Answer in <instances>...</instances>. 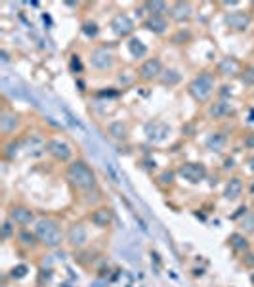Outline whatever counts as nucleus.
<instances>
[{
	"label": "nucleus",
	"instance_id": "obj_33",
	"mask_svg": "<svg viewBox=\"0 0 254 287\" xmlns=\"http://www.w3.org/2000/svg\"><path fill=\"white\" fill-rule=\"evenodd\" d=\"M161 182H163V184H172V182H174V174H172V172H165V174L161 176Z\"/></svg>",
	"mask_w": 254,
	"mask_h": 287
},
{
	"label": "nucleus",
	"instance_id": "obj_18",
	"mask_svg": "<svg viewBox=\"0 0 254 287\" xmlns=\"http://www.w3.org/2000/svg\"><path fill=\"white\" fill-rule=\"evenodd\" d=\"M241 193H243V182H241V178H231L226 186V199L229 201L237 199Z\"/></svg>",
	"mask_w": 254,
	"mask_h": 287
},
{
	"label": "nucleus",
	"instance_id": "obj_4",
	"mask_svg": "<svg viewBox=\"0 0 254 287\" xmlns=\"http://www.w3.org/2000/svg\"><path fill=\"white\" fill-rule=\"evenodd\" d=\"M46 149H48V153L56 159V161H63V163L69 161L71 155H73L71 144L67 140H63V138H52V140H48Z\"/></svg>",
	"mask_w": 254,
	"mask_h": 287
},
{
	"label": "nucleus",
	"instance_id": "obj_16",
	"mask_svg": "<svg viewBox=\"0 0 254 287\" xmlns=\"http://www.w3.org/2000/svg\"><path fill=\"white\" fill-rule=\"evenodd\" d=\"M17 125H19V117L15 113H10V111H4L2 113V117H0V129H2L4 134L14 132Z\"/></svg>",
	"mask_w": 254,
	"mask_h": 287
},
{
	"label": "nucleus",
	"instance_id": "obj_2",
	"mask_svg": "<svg viewBox=\"0 0 254 287\" xmlns=\"http://www.w3.org/2000/svg\"><path fill=\"white\" fill-rule=\"evenodd\" d=\"M35 236L48 249H56L63 241L61 226H59V222L54 220V218H42V220H39L37 222V228H35Z\"/></svg>",
	"mask_w": 254,
	"mask_h": 287
},
{
	"label": "nucleus",
	"instance_id": "obj_14",
	"mask_svg": "<svg viewBox=\"0 0 254 287\" xmlns=\"http://www.w3.org/2000/svg\"><path fill=\"white\" fill-rule=\"evenodd\" d=\"M170 17L176 21H187L191 17V4L189 2H176L170 6Z\"/></svg>",
	"mask_w": 254,
	"mask_h": 287
},
{
	"label": "nucleus",
	"instance_id": "obj_28",
	"mask_svg": "<svg viewBox=\"0 0 254 287\" xmlns=\"http://www.w3.org/2000/svg\"><path fill=\"white\" fill-rule=\"evenodd\" d=\"M241 226H243L245 232H251V234H254V213H251V215L245 216V218L241 220Z\"/></svg>",
	"mask_w": 254,
	"mask_h": 287
},
{
	"label": "nucleus",
	"instance_id": "obj_11",
	"mask_svg": "<svg viewBox=\"0 0 254 287\" xmlns=\"http://www.w3.org/2000/svg\"><path fill=\"white\" fill-rule=\"evenodd\" d=\"M170 129L165 123H147L145 125V134L151 142H163L169 136Z\"/></svg>",
	"mask_w": 254,
	"mask_h": 287
},
{
	"label": "nucleus",
	"instance_id": "obj_15",
	"mask_svg": "<svg viewBox=\"0 0 254 287\" xmlns=\"http://www.w3.org/2000/svg\"><path fill=\"white\" fill-rule=\"evenodd\" d=\"M143 27L147 29V31H153L155 35H163L167 31V27H169V23H167L165 15H149L143 21Z\"/></svg>",
	"mask_w": 254,
	"mask_h": 287
},
{
	"label": "nucleus",
	"instance_id": "obj_7",
	"mask_svg": "<svg viewBox=\"0 0 254 287\" xmlns=\"http://www.w3.org/2000/svg\"><path fill=\"white\" fill-rule=\"evenodd\" d=\"M180 176L187 182H191V184H199L201 180H205L207 169H205L203 163H185L180 167Z\"/></svg>",
	"mask_w": 254,
	"mask_h": 287
},
{
	"label": "nucleus",
	"instance_id": "obj_27",
	"mask_svg": "<svg viewBox=\"0 0 254 287\" xmlns=\"http://www.w3.org/2000/svg\"><path fill=\"white\" fill-rule=\"evenodd\" d=\"M17 239H19L23 245H27V247H33V245L37 243V236L29 234V232H21V234L17 236Z\"/></svg>",
	"mask_w": 254,
	"mask_h": 287
},
{
	"label": "nucleus",
	"instance_id": "obj_20",
	"mask_svg": "<svg viewBox=\"0 0 254 287\" xmlns=\"http://www.w3.org/2000/svg\"><path fill=\"white\" fill-rule=\"evenodd\" d=\"M237 69H239V63H237L233 57L224 59V61L220 63V67H218V71L222 73V75H233V73H237Z\"/></svg>",
	"mask_w": 254,
	"mask_h": 287
},
{
	"label": "nucleus",
	"instance_id": "obj_30",
	"mask_svg": "<svg viewBox=\"0 0 254 287\" xmlns=\"http://www.w3.org/2000/svg\"><path fill=\"white\" fill-rule=\"evenodd\" d=\"M85 33L88 35V37H96V35H98V27H96V23H86Z\"/></svg>",
	"mask_w": 254,
	"mask_h": 287
},
{
	"label": "nucleus",
	"instance_id": "obj_21",
	"mask_svg": "<svg viewBox=\"0 0 254 287\" xmlns=\"http://www.w3.org/2000/svg\"><path fill=\"white\" fill-rule=\"evenodd\" d=\"M161 83L165 86H174L180 83V73L174 71V69H167V71H163L161 75Z\"/></svg>",
	"mask_w": 254,
	"mask_h": 287
},
{
	"label": "nucleus",
	"instance_id": "obj_5",
	"mask_svg": "<svg viewBox=\"0 0 254 287\" xmlns=\"http://www.w3.org/2000/svg\"><path fill=\"white\" fill-rule=\"evenodd\" d=\"M90 65L99 71H107L115 65V56L107 48H96L90 52Z\"/></svg>",
	"mask_w": 254,
	"mask_h": 287
},
{
	"label": "nucleus",
	"instance_id": "obj_6",
	"mask_svg": "<svg viewBox=\"0 0 254 287\" xmlns=\"http://www.w3.org/2000/svg\"><path fill=\"white\" fill-rule=\"evenodd\" d=\"M161 75H163V63H161L159 57L145 59L140 65V69H138V77L141 81H145V83H149L153 79H161Z\"/></svg>",
	"mask_w": 254,
	"mask_h": 287
},
{
	"label": "nucleus",
	"instance_id": "obj_23",
	"mask_svg": "<svg viewBox=\"0 0 254 287\" xmlns=\"http://www.w3.org/2000/svg\"><path fill=\"white\" fill-rule=\"evenodd\" d=\"M229 243H231V247H233L235 251H247V249H249V241H247V238H245L243 234H233V236L229 238Z\"/></svg>",
	"mask_w": 254,
	"mask_h": 287
},
{
	"label": "nucleus",
	"instance_id": "obj_19",
	"mask_svg": "<svg viewBox=\"0 0 254 287\" xmlns=\"http://www.w3.org/2000/svg\"><path fill=\"white\" fill-rule=\"evenodd\" d=\"M109 134L117 138V140H125L128 136V127L127 123H123V121H117V123H111L109 125Z\"/></svg>",
	"mask_w": 254,
	"mask_h": 287
},
{
	"label": "nucleus",
	"instance_id": "obj_12",
	"mask_svg": "<svg viewBox=\"0 0 254 287\" xmlns=\"http://www.w3.org/2000/svg\"><path fill=\"white\" fill-rule=\"evenodd\" d=\"M90 220H92V224L98 226V228H107V226L113 222V213H111V209L101 207V209H96V211L90 215Z\"/></svg>",
	"mask_w": 254,
	"mask_h": 287
},
{
	"label": "nucleus",
	"instance_id": "obj_10",
	"mask_svg": "<svg viewBox=\"0 0 254 287\" xmlns=\"http://www.w3.org/2000/svg\"><path fill=\"white\" fill-rule=\"evenodd\" d=\"M111 29L115 31V35H119V37H128V35L134 31V23H132V19H130L128 15L119 14L113 17Z\"/></svg>",
	"mask_w": 254,
	"mask_h": 287
},
{
	"label": "nucleus",
	"instance_id": "obj_26",
	"mask_svg": "<svg viewBox=\"0 0 254 287\" xmlns=\"http://www.w3.org/2000/svg\"><path fill=\"white\" fill-rule=\"evenodd\" d=\"M46 145H48V144H44L41 138H33V140H29V153H31V155H39Z\"/></svg>",
	"mask_w": 254,
	"mask_h": 287
},
{
	"label": "nucleus",
	"instance_id": "obj_29",
	"mask_svg": "<svg viewBox=\"0 0 254 287\" xmlns=\"http://www.w3.org/2000/svg\"><path fill=\"white\" fill-rule=\"evenodd\" d=\"M17 149H19V144L17 142H10L8 145H6V151H4V155L8 159H12L17 155Z\"/></svg>",
	"mask_w": 254,
	"mask_h": 287
},
{
	"label": "nucleus",
	"instance_id": "obj_35",
	"mask_svg": "<svg viewBox=\"0 0 254 287\" xmlns=\"http://www.w3.org/2000/svg\"><path fill=\"white\" fill-rule=\"evenodd\" d=\"M10 226H12L10 222L4 224V238H10V234H12V228H10Z\"/></svg>",
	"mask_w": 254,
	"mask_h": 287
},
{
	"label": "nucleus",
	"instance_id": "obj_24",
	"mask_svg": "<svg viewBox=\"0 0 254 287\" xmlns=\"http://www.w3.org/2000/svg\"><path fill=\"white\" fill-rule=\"evenodd\" d=\"M224 144H226V138L222 134H212L211 138L207 140V145H209L211 151H220L224 147Z\"/></svg>",
	"mask_w": 254,
	"mask_h": 287
},
{
	"label": "nucleus",
	"instance_id": "obj_9",
	"mask_svg": "<svg viewBox=\"0 0 254 287\" xmlns=\"http://www.w3.org/2000/svg\"><path fill=\"white\" fill-rule=\"evenodd\" d=\"M33 220H35V213L29 207L17 205V207H12L10 209V222H14L17 226H27Z\"/></svg>",
	"mask_w": 254,
	"mask_h": 287
},
{
	"label": "nucleus",
	"instance_id": "obj_32",
	"mask_svg": "<svg viewBox=\"0 0 254 287\" xmlns=\"http://www.w3.org/2000/svg\"><path fill=\"white\" fill-rule=\"evenodd\" d=\"M243 83H247V85H254V69H249V73L243 75Z\"/></svg>",
	"mask_w": 254,
	"mask_h": 287
},
{
	"label": "nucleus",
	"instance_id": "obj_22",
	"mask_svg": "<svg viewBox=\"0 0 254 287\" xmlns=\"http://www.w3.org/2000/svg\"><path fill=\"white\" fill-rule=\"evenodd\" d=\"M128 50H130V54L134 57H143L145 54H147V48L141 44V41H138V39H132L130 43H128Z\"/></svg>",
	"mask_w": 254,
	"mask_h": 287
},
{
	"label": "nucleus",
	"instance_id": "obj_25",
	"mask_svg": "<svg viewBox=\"0 0 254 287\" xmlns=\"http://www.w3.org/2000/svg\"><path fill=\"white\" fill-rule=\"evenodd\" d=\"M147 10L151 15H163L165 12H170L167 2H147Z\"/></svg>",
	"mask_w": 254,
	"mask_h": 287
},
{
	"label": "nucleus",
	"instance_id": "obj_8",
	"mask_svg": "<svg viewBox=\"0 0 254 287\" xmlns=\"http://www.w3.org/2000/svg\"><path fill=\"white\" fill-rule=\"evenodd\" d=\"M226 25L231 31H247L251 25V15L247 12H229L226 15Z\"/></svg>",
	"mask_w": 254,
	"mask_h": 287
},
{
	"label": "nucleus",
	"instance_id": "obj_17",
	"mask_svg": "<svg viewBox=\"0 0 254 287\" xmlns=\"http://www.w3.org/2000/svg\"><path fill=\"white\" fill-rule=\"evenodd\" d=\"M211 115L214 119H224V117H229L233 115V107L227 103V101H214L211 105Z\"/></svg>",
	"mask_w": 254,
	"mask_h": 287
},
{
	"label": "nucleus",
	"instance_id": "obj_31",
	"mask_svg": "<svg viewBox=\"0 0 254 287\" xmlns=\"http://www.w3.org/2000/svg\"><path fill=\"white\" fill-rule=\"evenodd\" d=\"M25 274H27V266H23V264H21V266H17V268L12 270V278H23Z\"/></svg>",
	"mask_w": 254,
	"mask_h": 287
},
{
	"label": "nucleus",
	"instance_id": "obj_1",
	"mask_svg": "<svg viewBox=\"0 0 254 287\" xmlns=\"http://www.w3.org/2000/svg\"><path fill=\"white\" fill-rule=\"evenodd\" d=\"M67 178L73 186L81 191H90L96 188V174L94 171L86 165L85 161L77 159L69 165V171H67Z\"/></svg>",
	"mask_w": 254,
	"mask_h": 287
},
{
	"label": "nucleus",
	"instance_id": "obj_34",
	"mask_svg": "<svg viewBox=\"0 0 254 287\" xmlns=\"http://www.w3.org/2000/svg\"><path fill=\"white\" fill-rule=\"evenodd\" d=\"M245 264H247V266H254V255L253 253H249V255L245 257Z\"/></svg>",
	"mask_w": 254,
	"mask_h": 287
},
{
	"label": "nucleus",
	"instance_id": "obj_3",
	"mask_svg": "<svg viewBox=\"0 0 254 287\" xmlns=\"http://www.w3.org/2000/svg\"><path fill=\"white\" fill-rule=\"evenodd\" d=\"M216 90V77L211 71H205L197 75L189 86H187V92L191 94V98L195 101H207L212 96V92Z\"/></svg>",
	"mask_w": 254,
	"mask_h": 287
},
{
	"label": "nucleus",
	"instance_id": "obj_13",
	"mask_svg": "<svg viewBox=\"0 0 254 287\" xmlns=\"http://www.w3.org/2000/svg\"><path fill=\"white\" fill-rule=\"evenodd\" d=\"M88 239V232L83 224H73L67 234V241H69L73 247H83Z\"/></svg>",
	"mask_w": 254,
	"mask_h": 287
}]
</instances>
